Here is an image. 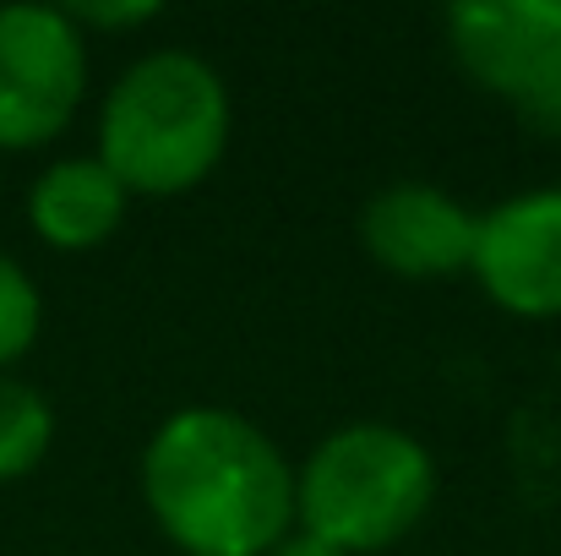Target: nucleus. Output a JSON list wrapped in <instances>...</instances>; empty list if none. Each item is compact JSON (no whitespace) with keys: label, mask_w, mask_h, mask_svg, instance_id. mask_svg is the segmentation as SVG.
Returning <instances> with one entry per match:
<instances>
[{"label":"nucleus","mask_w":561,"mask_h":556,"mask_svg":"<svg viewBox=\"0 0 561 556\" xmlns=\"http://www.w3.org/2000/svg\"><path fill=\"white\" fill-rule=\"evenodd\" d=\"M153 524L186 556H267L295 524V469L234 409H181L142 453Z\"/></svg>","instance_id":"f257e3e1"},{"label":"nucleus","mask_w":561,"mask_h":556,"mask_svg":"<svg viewBox=\"0 0 561 556\" xmlns=\"http://www.w3.org/2000/svg\"><path fill=\"white\" fill-rule=\"evenodd\" d=\"M224 148V77L186 49L142 55L104 99L99 164L126 185V196H181L218 170Z\"/></svg>","instance_id":"f03ea898"},{"label":"nucleus","mask_w":561,"mask_h":556,"mask_svg":"<svg viewBox=\"0 0 561 556\" xmlns=\"http://www.w3.org/2000/svg\"><path fill=\"white\" fill-rule=\"evenodd\" d=\"M431 491V453L398 425L360 420L317 442V453L295 475V519L300 535L333 546L339 556L381 552L425 519Z\"/></svg>","instance_id":"7ed1b4c3"},{"label":"nucleus","mask_w":561,"mask_h":556,"mask_svg":"<svg viewBox=\"0 0 561 556\" xmlns=\"http://www.w3.org/2000/svg\"><path fill=\"white\" fill-rule=\"evenodd\" d=\"M458 66L535 132H561V0H463L447 11Z\"/></svg>","instance_id":"20e7f679"},{"label":"nucleus","mask_w":561,"mask_h":556,"mask_svg":"<svg viewBox=\"0 0 561 556\" xmlns=\"http://www.w3.org/2000/svg\"><path fill=\"white\" fill-rule=\"evenodd\" d=\"M88 88L82 27L60 5H0V148L55 143Z\"/></svg>","instance_id":"39448f33"},{"label":"nucleus","mask_w":561,"mask_h":556,"mask_svg":"<svg viewBox=\"0 0 561 556\" xmlns=\"http://www.w3.org/2000/svg\"><path fill=\"white\" fill-rule=\"evenodd\" d=\"M469 273L513 317H561V191H524L491 207Z\"/></svg>","instance_id":"423d86ee"},{"label":"nucleus","mask_w":561,"mask_h":556,"mask_svg":"<svg viewBox=\"0 0 561 556\" xmlns=\"http://www.w3.org/2000/svg\"><path fill=\"white\" fill-rule=\"evenodd\" d=\"M480 218L436 185H387L360 213V240L398 279H453L474 262Z\"/></svg>","instance_id":"0eeeda50"},{"label":"nucleus","mask_w":561,"mask_h":556,"mask_svg":"<svg viewBox=\"0 0 561 556\" xmlns=\"http://www.w3.org/2000/svg\"><path fill=\"white\" fill-rule=\"evenodd\" d=\"M126 185L115 181L99 159H60L49 164L27 191L33 235L55 251H93L104 246L126 218Z\"/></svg>","instance_id":"6e6552de"},{"label":"nucleus","mask_w":561,"mask_h":556,"mask_svg":"<svg viewBox=\"0 0 561 556\" xmlns=\"http://www.w3.org/2000/svg\"><path fill=\"white\" fill-rule=\"evenodd\" d=\"M49 442H55V409L44 404V393L0 371V486L33 475Z\"/></svg>","instance_id":"1a4fd4ad"},{"label":"nucleus","mask_w":561,"mask_h":556,"mask_svg":"<svg viewBox=\"0 0 561 556\" xmlns=\"http://www.w3.org/2000/svg\"><path fill=\"white\" fill-rule=\"evenodd\" d=\"M38 322H44L38 284L22 273V262H11V257L0 251V371L33 350Z\"/></svg>","instance_id":"9d476101"},{"label":"nucleus","mask_w":561,"mask_h":556,"mask_svg":"<svg viewBox=\"0 0 561 556\" xmlns=\"http://www.w3.org/2000/svg\"><path fill=\"white\" fill-rule=\"evenodd\" d=\"M66 16L77 27H142L159 16V5H71Z\"/></svg>","instance_id":"9b49d317"},{"label":"nucleus","mask_w":561,"mask_h":556,"mask_svg":"<svg viewBox=\"0 0 561 556\" xmlns=\"http://www.w3.org/2000/svg\"><path fill=\"white\" fill-rule=\"evenodd\" d=\"M267 556H339V552H333V546H322V541H311V535H284Z\"/></svg>","instance_id":"f8f14e48"}]
</instances>
